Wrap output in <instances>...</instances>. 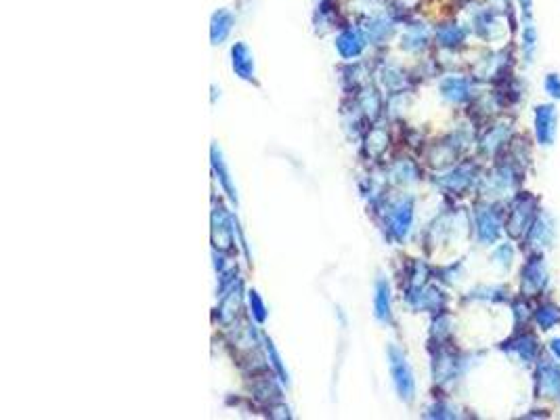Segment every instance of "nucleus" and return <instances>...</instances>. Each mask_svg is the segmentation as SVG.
<instances>
[{"label":"nucleus","mask_w":560,"mask_h":420,"mask_svg":"<svg viewBox=\"0 0 560 420\" xmlns=\"http://www.w3.org/2000/svg\"><path fill=\"white\" fill-rule=\"evenodd\" d=\"M545 284H547V271H545L543 259L539 255L531 257L527 265L522 267V292L537 294L545 288Z\"/></svg>","instance_id":"nucleus-1"},{"label":"nucleus","mask_w":560,"mask_h":420,"mask_svg":"<svg viewBox=\"0 0 560 420\" xmlns=\"http://www.w3.org/2000/svg\"><path fill=\"white\" fill-rule=\"evenodd\" d=\"M537 389L545 397H560V368L552 360H541L537 370Z\"/></svg>","instance_id":"nucleus-2"},{"label":"nucleus","mask_w":560,"mask_h":420,"mask_svg":"<svg viewBox=\"0 0 560 420\" xmlns=\"http://www.w3.org/2000/svg\"><path fill=\"white\" fill-rule=\"evenodd\" d=\"M535 135L541 145H552L556 135V110L554 105H539L535 110Z\"/></svg>","instance_id":"nucleus-3"},{"label":"nucleus","mask_w":560,"mask_h":420,"mask_svg":"<svg viewBox=\"0 0 560 420\" xmlns=\"http://www.w3.org/2000/svg\"><path fill=\"white\" fill-rule=\"evenodd\" d=\"M533 206L535 200L529 195H520V200L516 202L512 215H510V232L514 236H522L525 232L531 229L533 225Z\"/></svg>","instance_id":"nucleus-4"},{"label":"nucleus","mask_w":560,"mask_h":420,"mask_svg":"<svg viewBox=\"0 0 560 420\" xmlns=\"http://www.w3.org/2000/svg\"><path fill=\"white\" fill-rule=\"evenodd\" d=\"M554 240V225H552V219L547 215H541L533 221L531 229H529V236H527V242L529 246L533 248H541V246H550V242Z\"/></svg>","instance_id":"nucleus-5"},{"label":"nucleus","mask_w":560,"mask_h":420,"mask_svg":"<svg viewBox=\"0 0 560 420\" xmlns=\"http://www.w3.org/2000/svg\"><path fill=\"white\" fill-rule=\"evenodd\" d=\"M535 322L541 330H552L560 322V307H556L552 302L539 305L535 311Z\"/></svg>","instance_id":"nucleus-6"},{"label":"nucleus","mask_w":560,"mask_h":420,"mask_svg":"<svg viewBox=\"0 0 560 420\" xmlns=\"http://www.w3.org/2000/svg\"><path fill=\"white\" fill-rule=\"evenodd\" d=\"M512 351H516L518 355H520V360L522 362H533L535 360V355H537V351H539V347H537V341H535V337L533 334H522L520 339H516L514 343H512V347H510Z\"/></svg>","instance_id":"nucleus-7"},{"label":"nucleus","mask_w":560,"mask_h":420,"mask_svg":"<svg viewBox=\"0 0 560 420\" xmlns=\"http://www.w3.org/2000/svg\"><path fill=\"white\" fill-rule=\"evenodd\" d=\"M535 49H537V32H535V26L531 24V19H527V24L522 26V51H525L527 61H531Z\"/></svg>","instance_id":"nucleus-8"},{"label":"nucleus","mask_w":560,"mask_h":420,"mask_svg":"<svg viewBox=\"0 0 560 420\" xmlns=\"http://www.w3.org/2000/svg\"><path fill=\"white\" fill-rule=\"evenodd\" d=\"M545 90L554 99H560V76L558 74H547V78H545Z\"/></svg>","instance_id":"nucleus-9"},{"label":"nucleus","mask_w":560,"mask_h":420,"mask_svg":"<svg viewBox=\"0 0 560 420\" xmlns=\"http://www.w3.org/2000/svg\"><path fill=\"white\" fill-rule=\"evenodd\" d=\"M550 351L554 353V357L560 360V337H558V339H552V343H550Z\"/></svg>","instance_id":"nucleus-10"},{"label":"nucleus","mask_w":560,"mask_h":420,"mask_svg":"<svg viewBox=\"0 0 560 420\" xmlns=\"http://www.w3.org/2000/svg\"><path fill=\"white\" fill-rule=\"evenodd\" d=\"M531 3H533V0H520V7H522V11H525V13H529V11H531Z\"/></svg>","instance_id":"nucleus-11"}]
</instances>
